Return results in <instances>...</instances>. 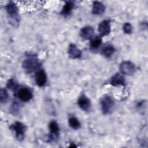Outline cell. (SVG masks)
Masks as SVG:
<instances>
[{"instance_id": "6da1fadb", "label": "cell", "mask_w": 148, "mask_h": 148, "mask_svg": "<svg viewBox=\"0 0 148 148\" xmlns=\"http://www.w3.org/2000/svg\"><path fill=\"white\" fill-rule=\"evenodd\" d=\"M6 10L10 24L13 27H17L19 23V17L18 9L16 4L13 2H9L6 6Z\"/></svg>"}, {"instance_id": "7a4b0ae2", "label": "cell", "mask_w": 148, "mask_h": 148, "mask_svg": "<svg viewBox=\"0 0 148 148\" xmlns=\"http://www.w3.org/2000/svg\"><path fill=\"white\" fill-rule=\"evenodd\" d=\"M40 66V62L37 57L31 56L23 62V68L27 73H31L38 69Z\"/></svg>"}, {"instance_id": "3957f363", "label": "cell", "mask_w": 148, "mask_h": 148, "mask_svg": "<svg viewBox=\"0 0 148 148\" xmlns=\"http://www.w3.org/2000/svg\"><path fill=\"white\" fill-rule=\"evenodd\" d=\"M101 111L105 115L111 113L114 106V101L113 98L108 95L102 97L100 100Z\"/></svg>"}, {"instance_id": "277c9868", "label": "cell", "mask_w": 148, "mask_h": 148, "mask_svg": "<svg viewBox=\"0 0 148 148\" xmlns=\"http://www.w3.org/2000/svg\"><path fill=\"white\" fill-rule=\"evenodd\" d=\"M10 129L14 134L15 137L18 140L21 141L24 139L27 127L23 123L16 121L10 126Z\"/></svg>"}, {"instance_id": "5b68a950", "label": "cell", "mask_w": 148, "mask_h": 148, "mask_svg": "<svg viewBox=\"0 0 148 148\" xmlns=\"http://www.w3.org/2000/svg\"><path fill=\"white\" fill-rule=\"evenodd\" d=\"M120 71L123 75H132L135 72V64L130 61H125L122 62L120 64Z\"/></svg>"}, {"instance_id": "8992f818", "label": "cell", "mask_w": 148, "mask_h": 148, "mask_svg": "<svg viewBox=\"0 0 148 148\" xmlns=\"http://www.w3.org/2000/svg\"><path fill=\"white\" fill-rule=\"evenodd\" d=\"M79 107L84 112H89L91 109V103L90 99L85 95H81L77 100Z\"/></svg>"}, {"instance_id": "52a82bcc", "label": "cell", "mask_w": 148, "mask_h": 148, "mask_svg": "<svg viewBox=\"0 0 148 148\" xmlns=\"http://www.w3.org/2000/svg\"><path fill=\"white\" fill-rule=\"evenodd\" d=\"M50 135L49 139L51 140H55L58 138L60 134V127L56 121H51L49 125Z\"/></svg>"}, {"instance_id": "ba28073f", "label": "cell", "mask_w": 148, "mask_h": 148, "mask_svg": "<svg viewBox=\"0 0 148 148\" xmlns=\"http://www.w3.org/2000/svg\"><path fill=\"white\" fill-rule=\"evenodd\" d=\"M98 31L101 37L108 35L111 31L110 21L108 20L102 21L98 25Z\"/></svg>"}, {"instance_id": "9c48e42d", "label": "cell", "mask_w": 148, "mask_h": 148, "mask_svg": "<svg viewBox=\"0 0 148 148\" xmlns=\"http://www.w3.org/2000/svg\"><path fill=\"white\" fill-rule=\"evenodd\" d=\"M35 82L39 87H43L47 82V75L43 69L38 71L35 75Z\"/></svg>"}, {"instance_id": "30bf717a", "label": "cell", "mask_w": 148, "mask_h": 148, "mask_svg": "<svg viewBox=\"0 0 148 148\" xmlns=\"http://www.w3.org/2000/svg\"><path fill=\"white\" fill-rule=\"evenodd\" d=\"M109 83L113 86H125V80L123 75L120 73H117L114 75L110 80Z\"/></svg>"}, {"instance_id": "8fae6325", "label": "cell", "mask_w": 148, "mask_h": 148, "mask_svg": "<svg viewBox=\"0 0 148 148\" xmlns=\"http://www.w3.org/2000/svg\"><path fill=\"white\" fill-rule=\"evenodd\" d=\"M17 96L21 101L28 102L32 99V93L27 88H21L19 89L17 92Z\"/></svg>"}, {"instance_id": "7c38bea8", "label": "cell", "mask_w": 148, "mask_h": 148, "mask_svg": "<svg viewBox=\"0 0 148 148\" xmlns=\"http://www.w3.org/2000/svg\"><path fill=\"white\" fill-rule=\"evenodd\" d=\"M68 54L72 59H77L82 56L81 50L75 44L71 43L69 45L68 49Z\"/></svg>"}, {"instance_id": "4fadbf2b", "label": "cell", "mask_w": 148, "mask_h": 148, "mask_svg": "<svg viewBox=\"0 0 148 148\" xmlns=\"http://www.w3.org/2000/svg\"><path fill=\"white\" fill-rule=\"evenodd\" d=\"M94 30L92 27L86 26L80 31V36L84 39L91 40L94 37Z\"/></svg>"}, {"instance_id": "5bb4252c", "label": "cell", "mask_w": 148, "mask_h": 148, "mask_svg": "<svg viewBox=\"0 0 148 148\" xmlns=\"http://www.w3.org/2000/svg\"><path fill=\"white\" fill-rule=\"evenodd\" d=\"M105 10V6L99 1H94L92 6V13L95 15L102 14Z\"/></svg>"}, {"instance_id": "9a60e30c", "label": "cell", "mask_w": 148, "mask_h": 148, "mask_svg": "<svg viewBox=\"0 0 148 148\" xmlns=\"http://www.w3.org/2000/svg\"><path fill=\"white\" fill-rule=\"evenodd\" d=\"M74 6H75V3L73 1H66L62 8V10L60 12L61 14L65 17L69 16L71 13L74 8Z\"/></svg>"}, {"instance_id": "2e32d148", "label": "cell", "mask_w": 148, "mask_h": 148, "mask_svg": "<svg viewBox=\"0 0 148 148\" xmlns=\"http://www.w3.org/2000/svg\"><path fill=\"white\" fill-rule=\"evenodd\" d=\"M115 52V48L110 44L105 45L102 49V53L104 56L109 58L113 56Z\"/></svg>"}, {"instance_id": "e0dca14e", "label": "cell", "mask_w": 148, "mask_h": 148, "mask_svg": "<svg viewBox=\"0 0 148 148\" xmlns=\"http://www.w3.org/2000/svg\"><path fill=\"white\" fill-rule=\"evenodd\" d=\"M102 38L101 36H94L91 40L90 42V46L92 50H96L99 47L102 45Z\"/></svg>"}, {"instance_id": "ac0fdd59", "label": "cell", "mask_w": 148, "mask_h": 148, "mask_svg": "<svg viewBox=\"0 0 148 148\" xmlns=\"http://www.w3.org/2000/svg\"><path fill=\"white\" fill-rule=\"evenodd\" d=\"M68 124L71 128L75 130H77L80 128L81 123L79 120L74 116L70 117L68 119Z\"/></svg>"}, {"instance_id": "d6986e66", "label": "cell", "mask_w": 148, "mask_h": 148, "mask_svg": "<svg viewBox=\"0 0 148 148\" xmlns=\"http://www.w3.org/2000/svg\"><path fill=\"white\" fill-rule=\"evenodd\" d=\"M9 98V95L7 91L5 89L1 88L0 90V101L1 103H3L7 102Z\"/></svg>"}, {"instance_id": "ffe728a7", "label": "cell", "mask_w": 148, "mask_h": 148, "mask_svg": "<svg viewBox=\"0 0 148 148\" xmlns=\"http://www.w3.org/2000/svg\"><path fill=\"white\" fill-rule=\"evenodd\" d=\"M10 112L13 115H17L20 110V105L17 101H13V103L11 105V107L10 108Z\"/></svg>"}, {"instance_id": "44dd1931", "label": "cell", "mask_w": 148, "mask_h": 148, "mask_svg": "<svg viewBox=\"0 0 148 148\" xmlns=\"http://www.w3.org/2000/svg\"><path fill=\"white\" fill-rule=\"evenodd\" d=\"M123 30L125 34H130L132 32V26L130 23H125L123 26Z\"/></svg>"}, {"instance_id": "7402d4cb", "label": "cell", "mask_w": 148, "mask_h": 148, "mask_svg": "<svg viewBox=\"0 0 148 148\" xmlns=\"http://www.w3.org/2000/svg\"><path fill=\"white\" fill-rule=\"evenodd\" d=\"M7 87L11 90H16L17 87V83L15 82V81L13 79H10L8 80V83H7Z\"/></svg>"}]
</instances>
